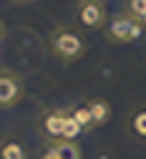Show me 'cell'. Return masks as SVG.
Here are the masks:
<instances>
[{
	"label": "cell",
	"mask_w": 146,
	"mask_h": 159,
	"mask_svg": "<svg viewBox=\"0 0 146 159\" xmlns=\"http://www.w3.org/2000/svg\"><path fill=\"white\" fill-rule=\"evenodd\" d=\"M76 20L81 23V28H86V30H101V28H106L108 15H106V8H103V5L78 0V5H76Z\"/></svg>",
	"instance_id": "obj_5"
},
{
	"label": "cell",
	"mask_w": 146,
	"mask_h": 159,
	"mask_svg": "<svg viewBox=\"0 0 146 159\" xmlns=\"http://www.w3.org/2000/svg\"><path fill=\"white\" fill-rule=\"evenodd\" d=\"M88 109H91V116H93V126H103L111 119V104L106 101V98H91V101H86Z\"/></svg>",
	"instance_id": "obj_8"
},
{
	"label": "cell",
	"mask_w": 146,
	"mask_h": 159,
	"mask_svg": "<svg viewBox=\"0 0 146 159\" xmlns=\"http://www.w3.org/2000/svg\"><path fill=\"white\" fill-rule=\"evenodd\" d=\"M0 159H28V147L15 136L0 139Z\"/></svg>",
	"instance_id": "obj_7"
},
{
	"label": "cell",
	"mask_w": 146,
	"mask_h": 159,
	"mask_svg": "<svg viewBox=\"0 0 146 159\" xmlns=\"http://www.w3.org/2000/svg\"><path fill=\"white\" fill-rule=\"evenodd\" d=\"M25 96V84L15 71L0 68V109H10L23 101Z\"/></svg>",
	"instance_id": "obj_3"
},
{
	"label": "cell",
	"mask_w": 146,
	"mask_h": 159,
	"mask_svg": "<svg viewBox=\"0 0 146 159\" xmlns=\"http://www.w3.org/2000/svg\"><path fill=\"white\" fill-rule=\"evenodd\" d=\"M48 152L55 159H81V154H83L76 142H55V144H51Z\"/></svg>",
	"instance_id": "obj_9"
},
{
	"label": "cell",
	"mask_w": 146,
	"mask_h": 159,
	"mask_svg": "<svg viewBox=\"0 0 146 159\" xmlns=\"http://www.w3.org/2000/svg\"><path fill=\"white\" fill-rule=\"evenodd\" d=\"M86 3H96V5H103L106 0H86Z\"/></svg>",
	"instance_id": "obj_14"
},
{
	"label": "cell",
	"mask_w": 146,
	"mask_h": 159,
	"mask_svg": "<svg viewBox=\"0 0 146 159\" xmlns=\"http://www.w3.org/2000/svg\"><path fill=\"white\" fill-rule=\"evenodd\" d=\"M40 159H55V157H53L51 152H46V154H43V157H40Z\"/></svg>",
	"instance_id": "obj_15"
},
{
	"label": "cell",
	"mask_w": 146,
	"mask_h": 159,
	"mask_svg": "<svg viewBox=\"0 0 146 159\" xmlns=\"http://www.w3.org/2000/svg\"><path fill=\"white\" fill-rule=\"evenodd\" d=\"M126 129L136 142H146V106H136L129 119H126Z\"/></svg>",
	"instance_id": "obj_6"
},
{
	"label": "cell",
	"mask_w": 146,
	"mask_h": 159,
	"mask_svg": "<svg viewBox=\"0 0 146 159\" xmlns=\"http://www.w3.org/2000/svg\"><path fill=\"white\" fill-rule=\"evenodd\" d=\"M5 35H8V28H5V23H3V18H0V43L5 41Z\"/></svg>",
	"instance_id": "obj_12"
},
{
	"label": "cell",
	"mask_w": 146,
	"mask_h": 159,
	"mask_svg": "<svg viewBox=\"0 0 146 159\" xmlns=\"http://www.w3.org/2000/svg\"><path fill=\"white\" fill-rule=\"evenodd\" d=\"M141 23H144V30H146V18H141Z\"/></svg>",
	"instance_id": "obj_17"
},
{
	"label": "cell",
	"mask_w": 146,
	"mask_h": 159,
	"mask_svg": "<svg viewBox=\"0 0 146 159\" xmlns=\"http://www.w3.org/2000/svg\"><path fill=\"white\" fill-rule=\"evenodd\" d=\"M103 33H106V38L111 43H134L146 30H144V23L139 20V18H134L131 13L123 10V13H116L113 18H108Z\"/></svg>",
	"instance_id": "obj_2"
},
{
	"label": "cell",
	"mask_w": 146,
	"mask_h": 159,
	"mask_svg": "<svg viewBox=\"0 0 146 159\" xmlns=\"http://www.w3.org/2000/svg\"><path fill=\"white\" fill-rule=\"evenodd\" d=\"M66 119H68V111H66V109H48V111H43L40 119H38V131H40V136L48 139L51 144L63 142Z\"/></svg>",
	"instance_id": "obj_4"
},
{
	"label": "cell",
	"mask_w": 146,
	"mask_h": 159,
	"mask_svg": "<svg viewBox=\"0 0 146 159\" xmlns=\"http://www.w3.org/2000/svg\"><path fill=\"white\" fill-rule=\"evenodd\" d=\"M126 13H131L134 18H146V0H126Z\"/></svg>",
	"instance_id": "obj_11"
},
{
	"label": "cell",
	"mask_w": 146,
	"mask_h": 159,
	"mask_svg": "<svg viewBox=\"0 0 146 159\" xmlns=\"http://www.w3.org/2000/svg\"><path fill=\"white\" fill-rule=\"evenodd\" d=\"M10 3H15V5H28V3H33V0H10Z\"/></svg>",
	"instance_id": "obj_13"
},
{
	"label": "cell",
	"mask_w": 146,
	"mask_h": 159,
	"mask_svg": "<svg viewBox=\"0 0 146 159\" xmlns=\"http://www.w3.org/2000/svg\"><path fill=\"white\" fill-rule=\"evenodd\" d=\"M71 111V116L78 121V126L83 129V131H88V129H93V116H91V109H88V104H76L73 109H68Z\"/></svg>",
	"instance_id": "obj_10"
},
{
	"label": "cell",
	"mask_w": 146,
	"mask_h": 159,
	"mask_svg": "<svg viewBox=\"0 0 146 159\" xmlns=\"http://www.w3.org/2000/svg\"><path fill=\"white\" fill-rule=\"evenodd\" d=\"M98 159H111V157H108L106 152H101V154H98Z\"/></svg>",
	"instance_id": "obj_16"
},
{
	"label": "cell",
	"mask_w": 146,
	"mask_h": 159,
	"mask_svg": "<svg viewBox=\"0 0 146 159\" xmlns=\"http://www.w3.org/2000/svg\"><path fill=\"white\" fill-rule=\"evenodd\" d=\"M48 43H51L53 56L60 58V61H78V58H83L86 51H88V43H86V38L81 35V30L68 28V25L55 28L51 33V38H48Z\"/></svg>",
	"instance_id": "obj_1"
}]
</instances>
